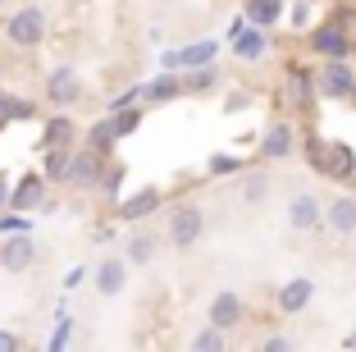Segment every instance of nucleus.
Wrapping results in <instances>:
<instances>
[{
	"mask_svg": "<svg viewBox=\"0 0 356 352\" xmlns=\"http://www.w3.org/2000/svg\"><path fill=\"white\" fill-rule=\"evenodd\" d=\"M306 160H311L325 178H334V183L356 178V151L347 142H311L306 146Z\"/></svg>",
	"mask_w": 356,
	"mask_h": 352,
	"instance_id": "nucleus-1",
	"label": "nucleus"
},
{
	"mask_svg": "<svg viewBox=\"0 0 356 352\" xmlns=\"http://www.w3.org/2000/svg\"><path fill=\"white\" fill-rule=\"evenodd\" d=\"M315 87H320V96H329V101H347L352 87H356L352 60H325L320 73H315Z\"/></svg>",
	"mask_w": 356,
	"mask_h": 352,
	"instance_id": "nucleus-2",
	"label": "nucleus"
},
{
	"mask_svg": "<svg viewBox=\"0 0 356 352\" xmlns=\"http://www.w3.org/2000/svg\"><path fill=\"white\" fill-rule=\"evenodd\" d=\"M5 32H10V42H14V46H23V51H32V46H42V42H46V10L28 5V10L10 14Z\"/></svg>",
	"mask_w": 356,
	"mask_h": 352,
	"instance_id": "nucleus-3",
	"label": "nucleus"
},
{
	"mask_svg": "<svg viewBox=\"0 0 356 352\" xmlns=\"http://www.w3.org/2000/svg\"><path fill=\"white\" fill-rule=\"evenodd\" d=\"M320 87H315V73L306 64H288L283 73V105H293V110H311Z\"/></svg>",
	"mask_w": 356,
	"mask_h": 352,
	"instance_id": "nucleus-4",
	"label": "nucleus"
},
{
	"mask_svg": "<svg viewBox=\"0 0 356 352\" xmlns=\"http://www.w3.org/2000/svg\"><path fill=\"white\" fill-rule=\"evenodd\" d=\"M137 124H142V114H137V110H128V105H124V110H115L110 119H101V124H92V133H87V142H92V146H101V151H110V146H115L119 137H128V133H133Z\"/></svg>",
	"mask_w": 356,
	"mask_h": 352,
	"instance_id": "nucleus-5",
	"label": "nucleus"
},
{
	"mask_svg": "<svg viewBox=\"0 0 356 352\" xmlns=\"http://www.w3.org/2000/svg\"><path fill=\"white\" fill-rule=\"evenodd\" d=\"M352 32L343 28V23H320V28L311 32V51L320 55V60H347L352 55Z\"/></svg>",
	"mask_w": 356,
	"mask_h": 352,
	"instance_id": "nucleus-6",
	"label": "nucleus"
},
{
	"mask_svg": "<svg viewBox=\"0 0 356 352\" xmlns=\"http://www.w3.org/2000/svg\"><path fill=\"white\" fill-rule=\"evenodd\" d=\"M201 234H206V211H201V206H192V201H188V206H178L174 215H169V243H174V247L188 252Z\"/></svg>",
	"mask_w": 356,
	"mask_h": 352,
	"instance_id": "nucleus-7",
	"label": "nucleus"
},
{
	"mask_svg": "<svg viewBox=\"0 0 356 352\" xmlns=\"http://www.w3.org/2000/svg\"><path fill=\"white\" fill-rule=\"evenodd\" d=\"M101 178H105V151L87 142L83 151H74V160H69V183L74 188H96Z\"/></svg>",
	"mask_w": 356,
	"mask_h": 352,
	"instance_id": "nucleus-8",
	"label": "nucleus"
},
{
	"mask_svg": "<svg viewBox=\"0 0 356 352\" xmlns=\"http://www.w3.org/2000/svg\"><path fill=\"white\" fill-rule=\"evenodd\" d=\"M128 266H133L128 257H105L101 266H96V293H101V298H119L124 284H128Z\"/></svg>",
	"mask_w": 356,
	"mask_h": 352,
	"instance_id": "nucleus-9",
	"label": "nucleus"
},
{
	"mask_svg": "<svg viewBox=\"0 0 356 352\" xmlns=\"http://www.w3.org/2000/svg\"><path fill=\"white\" fill-rule=\"evenodd\" d=\"M288 224H293L297 234H311V229L325 224V206H320L311 192H297V197L288 201Z\"/></svg>",
	"mask_w": 356,
	"mask_h": 352,
	"instance_id": "nucleus-10",
	"label": "nucleus"
},
{
	"mask_svg": "<svg viewBox=\"0 0 356 352\" xmlns=\"http://www.w3.org/2000/svg\"><path fill=\"white\" fill-rule=\"evenodd\" d=\"M297 151V133H293V124H270L265 128V137H261V155L265 160H288V155Z\"/></svg>",
	"mask_w": 356,
	"mask_h": 352,
	"instance_id": "nucleus-11",
	"label": "nucleus"
},
{
	"mask_svg": "<svg viewBox=\"0 0 356 352\" xmlns=\"http://www.w3.org/2000/svg\"><path fill=\"white\" fill-rule=\"evenodd\" d=\"M160 206H165V192H160V188H142V192H133L128 201H119V220H147V215H156Z\"/></svg>",
	"mask_w": 356,
	"mask_h": 352,
	"instance_id": "nucleus-12",
	"label": "nucleus"
},
{
	"mask_svg": "<svg viewBox=\"0 0 356 352\" xmlns=\"http://www.w3.org/2000/svg\"><path fill=\"white\" fill-rule=\"evenodd\" d=\"M311 298H315V284L306 280V275H302V280H288L279 289V311H283V316H297V311H306Z\"/></svg>",
	"mask_w": 356,
	"mask_h": 352,
	"instance_id": "nucleus-13",
	"label": "nucleus"
},
{
	"mask_svg": "<svg viewBox=\"0 0 356 352\" xmlns=\"http://www.w3.org/2000/svg\"><path fill=\"white\" fill-rule=\"evenodd\" d=\"M242 321V298L238 293H215V302H210V325H220V330H233V325Z\"/></svg>",
	"mask_w": 356,
	"mask_h": 352,
	"instance_id": "nucleus-14",
	"label": "nucleus"
},
{
	"mask_svg": "<svg viewBox=\"0 0 356 352\" xmlns=\"http://www.w3.org/2000/svg\"><path fill=\"white\" fill-rule=\"evenodd\" d=\"M46 92H51L55 105H74L78 96H83V83H78V73H74V69H55V73H51V83H46Z\"/></svg>",
	"mask_w": 356,
	"mask_h": 352,
	"instance_id": "nucleus-15",
	"label": "nucleus"
},
{
	"mask_svg": "<svg viewBox=\"0 0 356 352\" xmlns=\"http://www.w3.org/2000/svg\"><path fill=\"white\" fill-rule=\"evenodd\" d=\"M325 224L334 234H356V197H334L325 206Z\"/></svg>",
	"mask_w": 356,
	"mask_h": 352,
	"instance_id": "nucleus-16",
	"label": "nucleus"
},
{
	"mask_svg": "<svg viewBox=\"0 0 356 352\" xmlns=\"http://www.w3.org/2000/svg\"><path fill=\"white\" fill-rule=\"evenodd\" d=\"M32 261H37V247H32V238H14V243H5V252H0V266L10 270V275L28 270Z\"/></svg>",
	"mask_w": 356,
	"mask_h": 352,
	"instance_id": "nucleus-17",
	"label": "nucleus"
},
{
	"mask_svg": "<svg viewBox=\"0 0 356 352\" xmlns=\"http://www.w3.org/2000/svg\"><path fill=\"white\" fill-rule=\"evenodd\" d=\"M42 197H46V174H28L19 183V192L10 197V206L14 211H32V206H42Z\"/></svg>",
	"mask_w": 356,
	"mask_h": 352,
	"instance_id": "nucleus-18",
	"label": "nucleus"
},
{
	"mask_svg": "<svg viewBox=\"0 0 356 352\" xmlns=\"http://www.w3.org/2000/svg\"><path fill=\"white\" fill-rule=\"evenodd\" d=\"M178 92H188V87L178 83L174 73H160V78H151V83L142 87V101H151V105H165V101H174Z\"/></svg>",
	"mask_w": 356,
	"mask_h": 352,
	"instance_id": "nucleus-19",
	"label": "nucleus"
},
{
	"mask_svg": "<svg viewBox=\"0 0 356 352\" xmlns=\"http://www.w3.org/2000/svg\"><path fill=\"white\" fill-rule=\"evenodd\" d=\"M210 60H215V42H197V46H188V51H178V55H165L169 69H178V64L197 69V64H210Z\"/></svg>",
	"mask_w": 356,
	"mask_h": 352,
	"instance_id": "nucleus-20",
	"label": "nucleus"
},
{
	"mask_svg": "<svg viewBox=\"0 0 356 352\" xmlns=\"http://www.w3.org/2000/svg\"><path fill=\"white\" fill-rule=\"evenodd\" d=\"M74 137H78L74 119H64V114H55L51 124H46V133H42V146H74Z\"/></svg>",
	"mask_w": 356,
	"mask_h": 352,
	"instance_id": "nucleus-21",
	"label": "nucleus"
},
{
	"mask_svg": "<svg viewBox=\"0 0 356 352\" xmlns=\"http://www.w3.org/2000/svg\"><path fill=\"white\" fill-rule=\"evenodd\" d=\"M283 14V0H252L247 5V23H256V28H274Z\"/></svg>",
	"mask_w": 356,
	"mask_h": 352,
	"instance_id": "nucleus-22",
	"label": "nucleus"
},
{
	"mask_svg": "<svg viewBox=\"0 0 356 352\" xmlns=\"http://www.w3.org/2000/svg\"><path fill=\"white\" fill-rule=\"evenodd\" d=\"M69 146H46V178L51 183H69Z\"/></svg>",
	"mask_w": 356,
	"mask_h": 352,
	"instance_id": "nucleus-23",
	"label": "nucleus"
},
{
	"mask_svg": "<svg viewBox=\"0 0 356 352\" xmlns=\"http://www.w3.org/2000/svg\"><path fill=\"white\" fill-rule=\"evenodd\" d=\"M233 51H238L242 60H261L265 55V32H247L242 28L238 37H233Z\"/></svg>",
	"mask_w": 356,
	"mask_h": 352,
	"instance_id": "nucleus-24",
	"label": "nucleus"
},
{
	"mask_svg": "<svg viewBox=\"0 0 356 352\" xmlns=\"http://www.w3.org/2000/svg\"><path fill=\"white\" fill-rule=\"evenodd\" d=\"M215 83H220L215 60H210V64H197V73H188V78H183V87H188V92H206V87H215Z\"/></svg>",
	"mask_w": 356,
	"mask_h": 352,
	"instance_id": "nucleus-25",
	"label": "nucleus"
},
{
	"mask_svg": "<svg viewBox=\"0 0 356 352\" xmlns=\"http://www.w3.org/2000/svg\"><path fill=\"white\" fill-rule=\"evenodd\" d=\"M151 257H156V238H151V234H133V238H128V261H133V266H147Z\"/></svg>",
	"mask_w": 356,
	"mask_h": 352,
	"instance_id": "nucleus-26",
	"label": "nucleus"
},
{
	"mask_svg": "<svg viewBox=\"0 0 356 352\" xmlns=\"http://www.w3.org/2000/svg\"><path fill=\"white\" fill-rule=\"evenodd\" d=\"M224 343H229V330H220V325H206V330L192 339V348H197V352H220Z\"/></svg>",
	"mask_w": 356,
	"mask_h": 352,
	"instance_id": "nucleus-27",
	"label": "nucleus"
},
{
	"mask_svg": "<svg viewBox=\"0 0 356 352\" xmlns=\"http://www.w3.org/2000/svg\"><path fill=\"white\" fill-rule=\"evenodd\" d=\"M14 114L23 119V114H32V105H28V101H10V96H0V128L10 124Z\"/></svg>",
	"mask_w": 356,
	"mask_h": 352,
	"instance_id": "nucleus-28",
	"label": "nucleus"
},
{
	"mask_svg": "<svg viewBox=\"0 0 356 352\" xmlns=\"http://www.w3.org/2000/svg\"><path fill=\"white\" fill-rule=\"evenodd\" d=\"M69 339H74V321H60V330H55L51 348H69Z\"/></svg>",
	"mask_w": 356,
	"mask_h": 352,
	"instance_id": "nucleus-29",
	"label": "nucleus"
},
{
	"mask_svg": "<svg viewBox=\"0 0 356 352\" xmlns=\"http://www.w3.org/2000/svg\"><path fill=\"white\" fill-rule=\"evenodd\" d=\"M210 169H215V174H233V169H242V165L233 160V155H215V160H210Z\"/></svg>",
	"mask_w": 356,
	"mask_h": 352,
	"instance_id": "nucleus-30",
	"label": "nucleus"
},
{
	"mask_svg": "<svg viewBox=\"0 0 356 352\" xmlns=\"http://www.w3.org/2000/svg\"><path fill=\"white\" fill-rule=\"evenodd\" d=\"M119 183H124V165H119V169H105V178H101L105 192H119Z\"/></svg>",
	"mask_w": 356,
	"mask_h": 352,
	"instance_id": "nucleus-31",
	"label": "nucleus"
},
{
	"mask_svg": "<svg viewBox=\"0 0 356 352\" xmlns=\"http://www.w3.org/2000/svg\"><path fill=\"white\" fill-rule=\"evenodd\" d=\"M23 348V339L14 330H0V352H19Z\"/></svg>",
	"mask_w": 356,
	"mask_h": 352,
	"instance_id": "nucleus-32",
	"label": "nucleus"
},
{
	"mask_svg": "<svg viewBox=\"0 0 356 352\" xmlns=\"http://www.w3.org/2000/svg\"><path fill=\"white\" fill-rule=\"evenodd\" d=\"M242 197H247V201H261L265 197V178H252V183L242 188Z\"/></svg>",
	"mask_w": 356,
	"mask_h": 352,
	"instance_id": "nucleus-33",
	"label": "nucleus"
},
{
	"mask_svg": "<svg viewBox=\"0 0 356 352\" xmlns=\"http://www.w3.org/2000/svg\"><path fill=\"white\" fill-rule=\"evenodd\" d=\"M265 352H288V339H283V334H270V339H265Z\"/></svg>",
	"mask_w": 356,
	"mask_h": 352,
	"instance_id": "nucleus-34",
	"label": "nucleus"
},
{
	"mask_svg": "<svg viewBox=\"0 0 356 352\" xmlns=\"http://www.w3.org/2000/svg\"><path fill=\"white\" fill-rule=\"evenodd\" d=\"M306 19H311V5H297V10H293V23H297V28H306Z\"/></svg>",
	"mask_w": 356,
	"mask_h": 352,
	"instance_id": "nucleus-35",
	"label": "nucleus"
},
{
	"mask_svg": "<svg viewBox=\"0 0 356 352\" xmlns=\"http://www.w3.org/2000/svg\"><path fill=\"white\" fill-rule=\"evenodd\" d=\"M10 201V178H0V206Z\"/></svg>",
	"mask_w": 356,
	"mask_h": 352,
	"instance_id": "nucleus-36",
	"label": "nucleus"
},
{
	"mask_svg": "<svg viewBox=\"0 0 356 352\" xmlns=\"http://www.w3.org/2000/svg\"><path fill=\"white\" fill-rule=\"evenodd\" d=\"M343 348H352V352H356V330H352V334H347V339H343Z\"/></svg>",
	"mask_w": 356,
	"mask_h": 352,
	"instance_id": "nucleus-37",
	"label": "nucleus"
},
{
	"mask_svg": "<svg viewBox=\"0 0 356 352\" xmlns=\"http://www.w3.org/2000/svg\"><path fill=\"white\" fill-rule=\"evenodd\" d=\"M347 101H352V105H356V87H352V96H347Z\"/></svg>",
	"mask_w": 356,
	"mask_h": 352,
	"instance_id": "nucleus-38",
	"label": "nucleus"
}]
</instances>
